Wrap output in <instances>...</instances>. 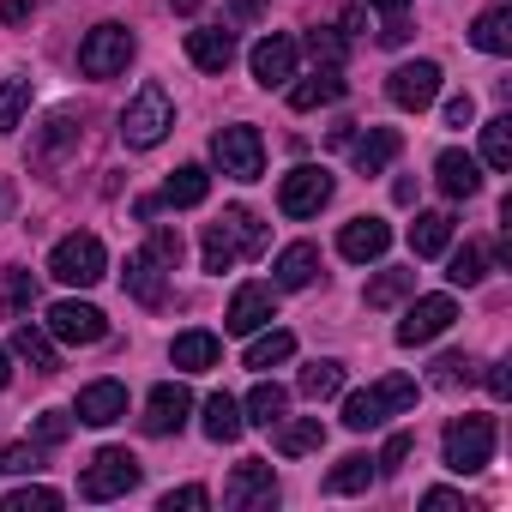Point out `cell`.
Segmentation results:
<instances>
[{
    "label": "cell",
    "mask_w": 512,
    "mask_h": 512,
    "mask_svg": "<svg viewBox=\"0 0 512 512\" xmlns=\"http://www.w3.org/2000/svg\"><path fill=\"white\" fill-rule=\"evenodd\" d=\"M266 241H272V229L253 217L247 205H229L217 223H205V241H199V260H205V272H235L241 260H253V253H266Z\"/></svg>",
    "instance_id": "cell-1"
},
{
    "label": "cell",
    "mask_w": 512,
    "mask_h": 512,
    "mask_svg": "<svg viewBox=\"0 0 512 512\" xmlns=\"http://www.w3.org/2000/svg\"><path fill=\"white\" fill-rule=\"evenodd\" d=\"M416 398H422V386H416L410 374H386V380H374L368 392H350V398H344V428H350V434H368V428H380V422H392V416H410Z\"/></svg>",
    "instance_id": "cell-2"
},
{
    "label": "cell",
    "mask_w": 512,
    "mask_h": 512,
    "mask_svg": "<svg viewBox=\"0 0 512 512\" xmlns=\"http://www.w3.org/2000/svg\"><path fill=\"white\" fill-rule=\"evenodd\" d=\"M169 133H175V103H169V91L157 79H145L121 109V145L127 151H157Z\"/></svg>",
    "instance_id": "cell-3"
},
{
    "label": "cell",
    "mask_w": 512,
    "mask_h": 512,
    "mask_svg": "<svg viewBox=\"0 0 512 512\" xmlns=\"http://www.w3.org/2000/svg\"><path fill=\"white\" fill-rule=\"evenodd\" d=\"M49 278L67 284V290H91V284H103V278H109V253H103V241H97L91 229L61 235L55 253H49Z\"/></svg>",
    "instance_id": "cell-4"
},
{
    "label": "cell",
    "mask_w": 512,
    "mask_h": 512,
    "mask_svg": "<svg viewBox=\"0 0 512 512\" xmlns=\"http://www.w3.org/2000/svg\"><path fill=\"white\" fill-rule=\"evenodd\" d=\"M440 458L452 476H476L494 458V416H452L440 434Z\"/></svg>",
    "instance_id": "cell-5"
},
{
    "label": "cell",
    "mask_w": 512,
    "mask_h": 512,
    "mask_svg": "<svg viewBox=\"0 0 512 512\" xmlns=\"http://www.w3.org/2000/svg\"><path fill=\"white\" fill-rule=\"evenodd\" d=\"M139 476H145V464H139L127 446H103V452L85 464V476H79V500H121V494L139 488Z\"/></svg>",
    "instance_id": "cell-6"
},
{
    "label": "cell",
    "mask_w": 512,
    "mask_h": 512,
    "mask_svg": "<svg viewBox=\"0 0 512 512\" xmlns=\"http://www.w3.org/2000/svg\"><path fill=\"white\" fill-rule=\"evenodd\" d=\"M211 157H217V169L229 181H260L266 175V139H260V127H247V121L217 127L211 133Z\"/></svg>",
    "instance_id": "cell-7"
},
{
    "label": "cell",
    "mask_w": 512,
    "mask_h": 512,
    "mask_svg": "<svg viewBox=\"0 0 512 512\" xmlns=\"http://www.w3.org/2000/svg\"><path fill=\"white\" fill-rule=\"evenodd\" d=\"M133 31L127 25H97V31H85V43H79V73L85 79H121L127 73V61H133Z\"/></svg>",
    "instance_id": "cell-8"
},
{
    "label": "cell",
    "mask_w": 512,
    "mask_h": 512,
    "mask_svg": "<svg viewBox=\"0 0 512 512\" xmlns=\"http://www.w3.org/2000/svg\"><path fill=\"white\" fill-rule=\"evenodd\" d=\"M332 193H338V181H332L320 163H302V169H290V175L278 181V211L296 217V223H308V217H320V211L332 205Z\"/></svg>",
    "instance_id": "cell-9"
},
{
    "label": "cell",
    "mask_w": 512,
    "mask_h": 512,
    "mask_svg": "<svg viewBox=\"0 0 512 512\" xmlns=\"http://www.w3.org/2000/svg\"><path fill=\"white\" fill-rule=\"evenodd\" d=\"M223 506L229 512H272L278 506V476L266 458H241L223 482Z\"/></svg>",
    "instance_id": "cell-10"
},
{
    "label": "cell",
    "mask_w": 512,
    "mask_h": 512,
    "mask_svg": "<svg viewBox=\"0 0 512 512\" xmlns=\"http://www.w3.org/2000/svg\"><path fill=\"white\" fill-rule=\"evenodd\" d=\"M43 332L55 338V344H103L109 338V320H103V308H91V302H55L49 314H43Z\"/></svg>",
    "instance_id": "cell-11"
},
{
    "label": "cell",
    "mask_w": 512,
    "mask_h": 512,
    "mask_svg": "<svg viewBox=\"0 0 512 512\" xmlns=\"http://www.w3.org/2000/svg\"><path fill=\"white\" fill-rule=\"evenodd\" d=\"M296 61H302V43H296V37H284V31L260 37V43H253V55H247L253 79H260L266 91H284V85L296 79Z\"/></svg>",
    "instance_id": "cell-12"
},
{
    "label": "cell",
    "mask_w": 512,
    "mask_h": 512,
    "mask_svg": "<svg viewBox=\"0 0 512 512\" xmlns=\"http://www.w3.org/2000/svg\"><path fill=\"white\" fill-rule=\"evenodd\" d=\"M187 416H193V392L181 386V380H163V386H151L145 392V434H157V440H169V434H181L187 428Z\"/></svg>",
    "instance_id": "cell-13"
},
{
    "label": "cell",
    "mask_w": 512,
    "mask_h": 512,
    "mask_svg": "<svg viewBox=\"0 0 512 512\" xmlns=\"http://www.w3.org/2000/svg\"><path fill=\"white\" fill-rule=\"evenodd\" d=\"M452 320H458V302H452V296H416V308L398 320V344H404V350H422V344H434Z\"/></svg>",
    "instance_id": "cell-14"
},
{
    "label": "cell",
    "mask_w": 512,
    "mask_h": 512,
    "mask_svg": "<svg viewBox=\"0 0 512 512\" xmlns=\"http://www.w3.org/2000/svg\"><path fill=\"white\" fill-rule=\"evenodd\" d=\"M272 320H278V296L266 284H241L235 302H229V314H223V332L229 338H253V332H266Z\"/></svg>",
    "instance_id": "cell-15"
},
{
    "label": "cell",
    "mask_w": 512,
    "mask_h": 512,
    "mask_svg": "<svg viewBox=\"0 0 512 512\" xmlns=\"http://www.w3.org/2000/svg\"><path fill=\"white\" fill-rule=\"evenodd\" d=\"M386 97H392L398 109L422 115V109L440 97V67H434V61H404V67H392V79H386Z\"/></svg>",
    "instance_id": "cell-16"
},
{
    "label": "cell",
    "mask_w": 512,
    "mask_h": 512,
    "mask_svg": "<svg viewBox=\"0 0 512 512\" xmlns=\"http://www.w3.org/2000/svg\"><path fill=\"white\" fill-rule=\"evenodd\" d=\"M386 247H392V223H386V217H350V223L338 229V253H344L350 266L380 260Z\"/></svg>",
    "instance_id": "cell-17"
},
{
    "label": "cell",
    "mask_w": 512,
    "mask_h": 512,
    "mask_svg": "<svg viewBox=\"0 0 512 512\" xmlns=\"http://www.w3.org/2000/svg\"><path fill=\"white\" fill-rule=\"evenodd\" d=\"M127 296L139 302V308H163V296H169V266L157 260L151 247H139V253H127Z\"/></svg>",
    "instance_id": "cell-18"
},
{
    "label": "cell",
    "mask_w": 512,
    "mask_h": 512,
    "mask_svg": "<svg viewBox=\"0 0 512 512\" xmlns=\"http://www.w3.org/2000/svg\"><path fill=\"white\" fill-rule=\"evenodd\" d=\"M187 61H193L199 73H229V61H235V31H229V25L187 31Z\"/></svg>",
    "instance_id": "cell-19"
},
{
    "label": "cell",
    "mask_w": 512,
    "mask_h": 512,
    "mask_svg": "<svg viewBox=\"0 0 512 512\" xmlns=\"http://www.w3.org/2000/svg\"><path fill=\"white\" fill-rule=\"evenodd\" d=\"M73 416L91 422V428L121 422V416H127V386H121V380H91V386L79 392V410H73Z\"/></svg>",
    "instance_id": "cell-20"
},
{
    "label": "cell",
    "mask_w": 512,
    "mask_h": 512,
    "mask_svg": "<svg viewBox=\"0 0 512 512\" xmlns=\"http://www.w3.org/2000/svg\"><path fill=\"white\" fill-rule=\"evenodd\" d=\"M73 145H79V115H73V109H61V115H49V121H43V133H37V145H31V163H37V169H55Z\"/></svg>",
    "instance_id": "cell-21"
},
{
    "label": "cell",
    "mask_w": 512,
    "mask_h": 512,
    "mask_svg": "<svg viewBox=\"0 0 512 512\" xmlns=\"http://www.w3.org/2000/svg\"><path fill=\"white\" fill-rule=\"evenodd\" d=\"M434 181H440L446 199H476L482 193V169H476L470 151H440L434 157Z\"/></svg>",
    "instance_id": "cell-22"
},
{
    "label": "cell",
    "mask_w": 512,
    "mask_h": 512,
    "mask_svg": "<svg viewBox=\"0 0 512 512\" xmlns=\"http://www.w3.org/2000/svg\"><path fill=\"white\" fill-rule=\"evenodd\" d=\"M272 278H278V290H308V284L320 278V247H314V241H290V247L278 253Z\"/></svg>",
    "instance_id": "cell-23"
},
{
    "label": "cell",
    "mask_w": 512,
    "mask_h": 512,
    "mask_svg": "<svg viewBox=\"0 0 512 512\" xmlns=\"http://www.w3.org/2000/svg\"><path fill=\"white\" fill-rule=\"evenodd\" d=\"M290 91V109L296 115H308V109H320V103H338L344 97V67H314L302 85H284Z\"/></svg>",
    "instance_id": "cell-24"
},
{
    "label": "cell",
    "mask_w": 512,
    "mask_h": 512,
    "mask_svg": "<svg viewBox=\"0 0 512 512\" xmlns=\"http://www.w3.org/2000/svg\"><path fill=\"white\" fill-rule=\"evenodd\" d=\"M199 428H205V440H217V446H229V440H241V404L229 398V392H211L205 404H199Z\"/></svg>",
    "instance_id": "cell-25"
},
{
    "label": "cell",
    "mask_w": 512,
    "mask_h": 512,
    "mask_svg": "<svg viewBox=\"0 0 512 512\" xmlns=\"http://www.w3.org/2000/svg\"><path fill=\"white\" fill-rule=\"evenodd\" d=\"M241 410H247L241 422H253V428H266V434H272V428L290 416V392H284L278 380H260V386L247 392V404H241Z\"/></svg>",
    "instance_id": "cell-26"
},
{
    "label": "cell",
    "mask_w": 512,
    "mask_h": 512,
    "mask_svg": "<svg viewBox=\"0 0 512 512\" xmlns=\"http://www.w3.org/2000/svg\"><path fill=\"white\" fill-rule=\"evenodd\" d=\"M398 151H404L398 127H368V133L356 139V169H362V175H386Z\"/></svg>",
    "instance_id": "cell-27"
},
{
    "label": "cell",
    "mask_w": 512,
    "mask_h": 512,
    "mask_svg": "<svg viewBox=\"0 0 512 512\" xmlns=\"http://www.w3.org/2000/svg\"><path fill=\"white\" fill-rule=\"evenodd\" d=\"M205 193H211V175L199 169V163H181L169 181H163V193H157V205H175V211H193V205H205Z\"/></svg>",
    "instance_id": "cell-28"
},
{
    "label": "cell",
    "mask_w": 512,
    "mask_h": 512,
    "mask_svg": "<svg viewBox=\"0 0 512 512\" xmlns=\"http://www.w3.org/2000/svg\"><path fill=\"white\" fill-rule=\"evenodd\" d=\"M446 247H452V217H446V211H416V223H410V253H416V260H440Z\"/></svg>",
    "instance_id": "cell-29"
},
{
    "label": "cell",
    "mask_w": 512,
    "mask_h": 512,
    "mask_svg": "<svg viewBox=\"0 0 512 512\" xmlns=\"http://www.w3.org/2000/svg\"><path fill=\"white\" fill-rule=\"evenodd\" d=\"M13 356H25V362H31V374H55V368H61L55 338H49L43 326H31V320H19V326H13Z\"/></svg>",
    "instance_id": "cell-30"
},
{
    "label": "cell",
    "mask_w": 512,
    "mask_h": 512,
    "mask_svg": "<svg viewBox=\"0 0 512 512\" xmlns=\"http://www.w3.org/2000/svg\"><path fill=\"white\" fill-rule=\"evenodd\" d=\"M217 356H223V344H217L211 332H181V338L169 344V362H175L181 374H205V368H217Z\"/></svg>",
    "instance_id": "cell-31"
},
{
    "label": "cell",
    "mask_w": 512,
    "mask_h": 512,
    "mask_svg": "<svg viewBox=\"0 0 512 512\" xmlns=\"http://www.w3.org/2000/svg\"><path fill=\"white\" fill-rule=\"evenodd\" d=\"M344 386H350V368H344V362H332V356H326V362H308V368H302V380H296V392H302V398H314V404L344 398Z\"/></svg>",
    "instance_id": "cell-32"
},
{
    "label": "cell",
    "mask_w": 512,
    "mask_h": 512,
    "mask_svg": "<svg viewBox=\"0 0 512 512\" xmlns=\"http://www.w3.org/2000/svg\"><path fill=\"white\" fill-rule=\"evenodd\" d=\"M470 43H476L482 55H512V7H488V13H476Z\"/></svg>",
    "instance_id": "cell-33"
},
{
    "label": "cell",
    "mask_w": 512,
    "mask_h": 512,
    "mask_svg": "<svg viewBox=\"0 0 512 512\" xmlns=\"http://www.w3.org/2000/svg\"><path fill=\"white\" fill-rule=\"evenodd\" d=\"M272 434H278V452H284V458H308V452H320V446H326V422H320V416H302V422H290V416H284Z\"/></svg>",
    "instance_id": "cell-34"
},
{
    "label": "cell",
    "mask_w": 512,
    "mask_h": 512,
    "mask_svg": "<svg viewBox=\"0 0 512 512\" xmlns=\"http://www.w3.org/2000/svg\"><path fill=\"white\" fill-rule=\"evenodd\" d=\"M31 308H37V278L25 266H13L7 284H0V320H25Z\"/></svg>",
    "instance_id": "cell-35"
},
{
    "label": "cell",
    "mask_w": 512,
    "mask_h": 512,
    "mask_svg": "<svg viewBox=\"0 0 512 512\" xmlns=\"http://www.w3.org/2000/svg\"><path fill=\"white\" fill-rule=\"evenodd\" d=\"M290 356H296V332H260V338L247 344V368H253V374H266V368H284Z\"/></svg>",
    "instance_id": "cell-36"
},
{
    "label": "cell",
    "mask_w": 512,
    "mask_h": 512,
    "mask_svg": "<svg viewBox=\"0 0 512 512\" xmlns=\"http://www.w3.org/2000/svg\"><path fill=\"white\" fill-rule=\"evenodd\" d=\"M374 476H380V470H374V458H368V452H350V458H338V464H332L326 494H362Z\"/></svg>",
    "instance_id": "cell-37"
},
{
    "label": "cell",
    "mask_w": 512,
    "mask_h": 512,
    "mask_svg": "<svg viewBox=\"0 0 512 512\" xmlns=\"http://www.w3.org/2000/svg\"><path fill=\"white\" fill-rule=\"evenodd\" d=\"M488 278V253L476 247V241H464L452 260H446V284H458V290H476Z\"/></svg>",
    "instance_id": "cell-38"
},
{
    "label": "cell",
    "mask_w": 512,
    "mask_h": 512,
    "mask_svg": "<svg viewBox=\"0 0 512 512\" xmlns=\"http://www.w3.org/2000/svg\"><path fill=\"white\" fill-rule=\"evenodd\" d=\"M482 163L488 169H512V115H494V121H482Z\"/></svg>",
    "instance_id": "cell-39"
},
{
    "label": "cell",
    "mask_w": 512,
    "mask_h": 512,
    "mask_svg": "<svg viewBox=\"0 0 512 512\" xmlns=\"http://www.w3.org/2000/svg\"><path fill=\"white\" fill-rule=\"evenodd\" d=\"M476 356H464V350H446L440 362H434V374H428V386H440V392H458V386H470L476 380Z\"/></svg>",
    "instance_id": "cell-40"
},
{
    "label": "cell",
    "mask_w": 512,
    "mask_h": 512,
    "mask_svg": "<svg viewBox=\"0 0 512 512\" xmlns=\"http://www.w3.org/2000/svg\"><path fill=\"white\" fill-rule=\"evenodd\" d=\"M25 109H31V79H7L0 85V133H19V121H25Z\"/></svg>",
    "instance_id": "cell-41"
},
{
    "label": "cell",
    "mask_w": 512,
    "mask_h": 512,
    "mask_svg": "<svg viewBox=\"0 0 512 512\" xmlns=\"http://www.w3.org/2000/svg\"><path fill=\"white\" fill-rule=\"evenodd\" d=\"M410 290H416V272H380V278L368 284V296H362V302H368V308H398Z\"/></svg>",
    "instance_id": "cell-42"
},
{
    "label": "cell",
    "mask_w": 512,
    "mask_h": 512,
    "mask_svg": "<svg viewBox=\"0 0 512 512\" xmlns=\"http://www.w3.org/2000/svg\"><path fill=\"white\" fill-rule=\"evenodd\" d=\"M61 506V488H43V482H25L7 494V512H55Z\"/></svg>",
    "instance_id": "cell-43"
},
{
    "label": "cell",
    "mask_w": 512,
    "mask_h": 512,
    "mask_svg": "<svg viewBox=\"0 0 512 512\" xmlns=\"http://www.w3.org/2000/svg\"><path fill=\"white\" fill-rule=\"evenodd\" d=\"M67 434H73V416L67 410H43L37 428H31V446H61Z\"/></svg>",
    "instance_id": "cell-44"
},
{
    "label": "cell",
    "mask_w": 512,
    "mask_h": 512,
    "mask_svg": "<svg viewBox=\"0 0 512 512\" xmlns=\"http://www.w3.org/2000/svg\"><path fill=\"white\" fill-rule=\"evenodd\" d=\"M410 446H416V434H410V428H398V434H392V440L380 446L374 470H380V476H398V470H404V458H410Z\"/></svg>",
    "instance_id": "cell-45"
},
{
    "label": "cell",
    "mask_w": 512,
    "mask_h": 512,
    "mask_svg": "<svg viewBox=\"0 0 512 512\" xmlns=\"http://www.w3.org/2000/svg\"><path fill=\"white\" fill-rule=\"evenodd\" d=\"M308 55L320 67H344V31H308Z\"/></svg>",
    "instance_id": "cell-46"
},
{
    "label": "cell",
    "mask_w": 512,
    "mask_h": 512,
    "mask_svg": "<svg viewBox=\"0 0 512 512\" xmlns=\"http://www.w3.org/2000/svg\"><path fill=\"white\" fill-rule=\"evenodd\" d=\"M145 247L157 253V260H163L169 272L181 266V229H169V223H151V241H145Z\"/></svg>",
    "instance_id": "cell-47"
},
{
    "label": "cell",
    "mask_w": 512,
    "mask_h": 512,
    "mask_svg": "<svg viewBox=\"0 0 512 512\" xmlns=\"http://www.w3.org/2000/svg\"><path fill=\"white\" fill-rule=\"evenodd\" d=\"M157 506H163V512H193V506H211V488L187 482V488H169V494H163Z\"/></svg>",
    "instance_id": "cell-48"
},
{
    "label": "cell",
    "mask_w": 512,
    "mask_h": 512,
    "mask_svg": "<svg viewBox=\"0 0 512 512\" xmlns=\"http://www.w3.org/2000/svg\"><path fill=\"white\" fill-rule=\"evenodd\" d=\"M0 470L31 476V470H43V458H37V446H0Z\"/></svg>",
    "instance_id": "cell-49"
},
{
    "label": "cell",
    "mask_w": 512,
    "mask_h": 512,
    "mask_svg": "<svg viewBox=\"0 0 512 512\" xmlns=\"http://www.w3.org/2000/svg\"><path fill=\"white\" fill-rule=\"evenodd\" d=\"M422 506H428V512H470V500H464L458 488H428Z\"/></svg>",
    "instance_id": "cell-50"
},
{
    "label": "cell",
    "mask_w": 512,
    "mask_h": 512,
    "mask_svg": "<svg viewBox=\"0 0 512 512\" xmlns=\"http://www.w3.org/2000/svg\"><path fill=\"white\" fill-rule=\"evenodd\" d=\"M446 127H476V97H470V91H458V97L446 103Z\"/></svg>",
    "instance_id": "cell-51"
},
{
    "label": "cell",
    "mask_w": 512,
    "mask_h": 512,
    "mask_svg": "<svg viewBox=\"0 0 512 512\" xmlns=\"http://www.w3.org/2000/svg\"><path fill=\"white\" fill-rule=\"evenodd\" d=\"M476 374H482V386H488L494 398H512V374H506V362H482Z\"/></svg>",
    "instance_id": "cell-52"
},
{
    "label": "cell",
    "mask_w": 512,
    "mask_h": 512,
    "mask_svg": "<svg viewBox=\"0 0 512 512\" xmlns=\"http://www.w3.org/2000/svg\"><path fill=\"white\" fill-rule=\"evenodd\" d=\"M37 13V0H0V25H25Z\"/></svg>",
    "instance_id": "cell-53"
},
{
    "label": "cell",
    "mask_w": 512,
    "mask_h": 512,
    "mask_svg": "<svg viewBox=\"0 0 512 512\" xmlns=\"http://www.w3.org/2000/svg\"><path fill=\"white\" fill-rule=\"evenodd\" d=\"M380 43H386V49H404V43H410V25H404V13H398V19H386Z\"/></svg>",
    "instance_id": "cell-54"
},
{
    "label": "cell",
    "mask_w": 512,
    "mask_h": 512,
    "mask_svg": "<svg viewBox=\"0 0 512 512\" xmlns=\"http://www.w3.org/2000/svg\"><path fill=\"white\" fill-rule=\"evenodd\" d=\"M368 7H380V13H386V19H398V13H404V7H410V0H368Z\"/></svg>",
    "instance_id": "cell-55"
},
{
    "label": "cell",
    "mask_w": 512,
    "mask_h": 512,
    "mask_svg": "<svg viewBox=\"0 0 512 512\" xmlns=\"http://www.w3.org/2000/svg\"><path fill=\"white\" fill-rule=\"evenodd\" d=\"M13 380V356H7V344H0V386Z\"/></svg>",
    "instance_id": "cell-56"
},
{
    "label": "cell",
    "mask_w": 512,
    "mask_h": 512,
    "mask_svg": "<svg viewBox=\"0 0 512 512\" xmlns=\"http://www.w3.org/2000/svg\"><path fill=\"white\" fill-rule=\"evenodd\" d=\"M169 7H175V13L187 19V13H199V7H205V0H169Z\"/></svg>",
    "instance_id": "cell-57"
},
{
    "label": "cell",
    "mask_w": 512,
    "mask_h": 512,
    "mask_svg": "<svg viewBox=\"0 0 512 512\" xmlns=\"http://www.w3.org/2000/svg\"><path fill=\"white\" fill-rule=\"evenodd\" d=\"M0 211H7V193H0Z\"/></svg>",
    "instance_id": "cell-58"
}]
</instances>
